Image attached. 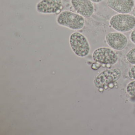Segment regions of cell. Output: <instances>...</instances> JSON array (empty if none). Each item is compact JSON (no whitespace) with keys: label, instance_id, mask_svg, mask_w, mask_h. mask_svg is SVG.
<instances>
[{"label":"cell","instance_id":"15","mask_svg":"<svg viewBox=\"0 0 135 135\" xmlns=\"http://www.w3.org/2000/svg\"><path fill=\"white\" fill-rule=\"evenodd\" d=\"M90 1L92 3L97 4L101 3L102 1H103V0H90Z\"/></svg>","mask_w":135,"mask_h":135},{"label":"cell","instance_id":"12","mask_svg":"<svg viewBox=\"0 0 135 135\" xmlns=\"http://www.w3.org/2000/svg\"><path fill=\"white\" fill-rule=\"evenodd\" d=\"M128 77L133 80H135V65L130 67L128 71Z\"/></svg>","mask_w":135,"mask_h":135},{"label":"cell","instance_id":"6","mask_svg":"<svg viewBox=\"0 0 135 135\" xmlns=\"http://www.w3.org/2000/svg\"><path fill=\"white\" fill-rule=\"evenodd\" d=\"M105 38L108 45L117 51L124 49L128 44L127 37L121 32H109L106 35Z\"/></svg>","mask_w":135,"mask_h":135},{"label":"cell","instance_id":"7","mask_svg":"<svg viewBox=\"0 0 135 135\" xmlns=\"http://www.w3.org/2000/svg\"><path fill=\"white\" fill-rule=\"evenodd\" d=\"M62 7V0H41L37 3L36 8L40 14L52 15L60 11Z\"/></svg>","mask_w":135,"mask_h":135},{"label":"cell","instance_id":"16","mask_svg":"<svg viewBox=\"0 0 135 135\" xmlns=\"http://www.w3.org/2000/svg\"></svg>","mask_w":135,"mask_h":135},{"label":"cell","instance_id":"8","mask_svg":"<svg viewBox=\"0 0 135 135\" xmlns=\"http://www.w3.org/2000/svg\"><path fill=\"white\" fill-rule=\"evenodd\" d=\"M76 13L86 18H90L94 12V7L90 0H71Z\"/></svg>","mask_w":135,"mask_h":135},{"label":"cell","instance_id":"9","mask_svg":"<svg viewBox=\"0 0 135 135\" xmlns=\"http://www.w3.org/2000/svg\"><path fill=\"white\" fill-rule=\"evenodd\" d=\"M107 6L118 14H129L135 6L133 0H107Z\"/></svg>","mask_w":135,"mask_h":135},{"label":"cell","instance_id":"1","mask_svg":"<svg viewBox=\"0 0 135 135\" xmlns=\"http://www.w3.org/2000/svg\"><path fill=\"white\" fill-rule=\"evenodd\" d=\"M56 21L59 26L73 31L82 30L85 26L84 17L70 11L61 12L57 17Z\"/></svg>","mask_w":135,"mask_h":135},{"label":"cell","instance_id":"14","mask_svg":"<svg viewBox=\"0 0 135 135\" xmlns=\"http://www.w3.org/2000/svg\"><path fill=\"white\" fill-rule=\"evenodd\" d=\"M129 39L130 41L135 45V30H133L130 33Z\"/></svg>","mask_w":135,"mask_h":135},{"label":"cell","instance_id":"3","mask_svg":"<svg viewBox=\"0 0 135 135\" xmlns=\"http://www.w3.org/2000/svg\"><path fill=\"white\" fill-rule=\"evenodd\" d=\"M110 25L118 32L126 33L135 28V16L129 14H118L109 20Z\"/></svg>","mask_w":135,"mask_h":135},{"label":"cell","instance_id":"5","mask_svg":"<svg viewBox=\"0 0 135 135\" xmlns=\"http://www.w3.org/2000/svg\"><path fill=\"white\" fill-rule=\"evenodd\" d=\"M122 71L119 68L112 69L102 72L94 79V84L97 88H105L117 82L121 76Z\"/></svg>","mask_w":135,"mask_h":135},{"label":"cell","instance_id":"2","mask_svg":"<svg viewBox=\"0 0 135 135\" xmlns=\"http://www.w3.org/2000/svg\"><path fill=\"white\" fill-rule=\"evenodd\" d=\"M69 42L72 50L77 56L84 57L90 53V43L83 34L79 32L72 33L69 37Z\"/></svg>","mask_w":135,"mask_h":135},{"label":"cell","instance_id":"13","mask_svg":"<svg viewBox=\"0 0 135 135\" xmlns=\"http://www.w3.org/2000/svg\"><path fill=\"white\" fill-rule=\"evenodd\" d=\"M101 65L100 64H99V63H97V62H94V63H93L91 65V68L93 70H98L100 68H101Z\"/></svg>","mask_w":135,"mask_h":135},{"label":"cell","instance_id":"4","mask_svg":"<svg viewBox=\"0 0 135 135\" xmlns=\"http://www.w3.org/2000/svg\"><path fill=\"white\" fill-rule=\"evenodd\" d=\"M92 59L101 65H114L118 61L117 54L111 48L103 47L95 49L92 53Z\"/></svg>","mask_w":135,"mask_h":135},{"label":"cell","instance_id":"11","mask_svg":"<svg viewBox=\"0 0 135 135\" xmlns=\"http://www.w3.org/2000/svg\"><path fill=\"white\" fill-rule=\"evenodd\" d=\"M127 94L132 97H135V80L129 82L126 87Z\"/></svg>","mask_w":135,"mask_h":135},{"label":"cell","instance_id":"10","mask_svg":"<svg viewBox=\"0 0 135 135\" xmlns=\"http://www.w3.org/2000/svg\"><path fill=\"white\" fill-rule=\"evenodd\" d=\"M126 58L129 64L135 65V47L132 48L127 53Z\"/></svg>","mask_w":135,"mask_h":135}]
</instances>
